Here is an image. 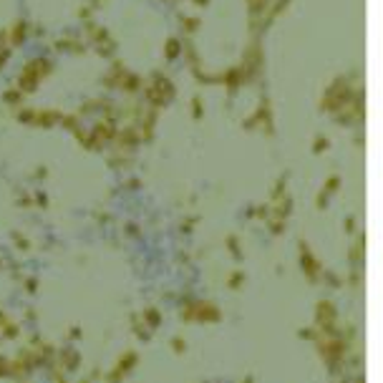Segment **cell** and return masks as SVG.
<instances>
[{
    "label": "cell",
    "instance_id": "60d3db41",
    "mask_svg": "<svg viewBox=\"0 0 383 383\" xmlns=\"http://www.w3.org/2000/svg\"><path fill=\"white\" fill-rule=\"evenodd\" d=\"M101 376H104V373H101V368H93V371L88 373V378H91V381H93V383H96V381H101Z\"/></svg>",
    "mask_w": 383,
    "mask_h": 383
},
{
    "label": "cell",
    "instance_id": "9c48e42d",
    "mask_svg": "<svg viewBox=\"0 0 383 383\" xmlns=\"http://www.w3.org/2000/svg\"><path fill=\"white\" fill-rule=\"evenodd\" d=\"M348 262H351L353 267H361V265L366 262V234H363V232L356 234V242H353L351 250H348Z\"/></svg>",
    "mask_w": 383,
    "mask_h": 383
},
{
    "label": "cell",
    "instance_id": "ee69618b",
    "mask_svg": "<svg viewBox=\"0 0 383 383\" xmlns=\"http://www.w3.org/2000/svg\"><path fill=\"white\" fill-rule=\"evenodd\" d=\"M240 383H255V376H247V378H242Z\"/></svg>",
    "mask_w": 383,
    "mask_h": 383
},
{
    "label": "cell",
    "instance_id": "7402d4cb",
    "mask_svg": "<svg viewBox=\"0 0 383 383\" xmlns=\"http://www.w3.org/2000/svg\"><path fill=\"white\" fill-rule=\"evenodd\" d=\"M10 237H13V245H15V250H18V252H23V255H25V252H30V247H33V245H30V240H28L25 234H20V232H10Z\"/></svg>",
    "mask_w": 383,
    "mask_h": 383
},
{
    "label": "cell",
    "instance_id": "83f0119b",
    "mask_svg": "<svg viewBox=\"0 0 383 383\" xmlns=\"http://www.w3.org/2000/svg\"><path fill=\"white\" fill-rule=\"evenodd\" d=\"M343 232H346L348 237H356V234H358V219H356V217H346V219H343Z\"/></svg>",
    "mask_w": 383,
    "mask_h": 383
},
{
    "label": "cell",
    "instance_id": "f546056e",
    "mask_svg": "<svg viewBox=\"0 0 383 383\" xmlns=\"http://www.w3.org/2000/svg\"><path fill=\"white\" fill-rule=\"evenodd\" d=\"M15 116H18V121H23V124H33V121H35V109H20Z\"/></svg>",
    "mask_w": 383,
    "mask_h": 383
},
{
    "label": "cell",
    "instance_id": "3957f363",
    "mask_svg": "<svg viewBox=\"0 0 383 383\" xmlns=\"http://www.w3.org/2000/svg\"><path fill=\"white\" fill-rule=\"evenodd\" d=\"M298 265H300V272H303V277L310 282V285H318L320 282V275H323V262L318 260V255H315V250L310 247V242H305V240H300L298 242Z\"/></svg>",
    "mask_w": 383,
    "mask_h": 383
},
{
    "label": "cell",
    "instance_id": "836d02e7",
    "mask_svg": "<svg viewBox=\"0 0 383 383\" xmlns=\"http://www.w3.org/2000/svg\"><path fill=\"white\" fill-rule=\"evenodd\" d=\"M139 232H141V227H139L136 222H126V224H124V234H126V237H139Z\"/></svg>",
    "mask_w": 383,
    "mask_h": 383
},
{
    "label": "cell",
    "instance_id": "484cf974",
    "mask_svg": "<svg viewBox=\"0 0 383 383\" xmlns=\"http://www.w3.org/2000/svg\"><path fill=\"white\" fill-rule=\"evenodd\" d=\"M169 346H172V353H174V356H184V353H187V348H189V346H187V341H184L182 336H174V338L169 341Z\"/></svg>",
    "mask_w": 383,
    "mask_h": 383
},
{
    "label": "cell",
    "instance_id": "8d00e7d4",
    "mask_svg": "<svg viewBox=\"0 0 383 383\" xmlns=\"http://www.w3.org/2000/svg\"><path fill=\"white\" fill-rule=\"evenodd\" d=\"M0 378H10V358L0 356Z\"/></svg>",
    "mask_w": 383,
    "mask_h": 383
},
{
    "label": "cell",
    "instance_id": "e0dca14e",
    "mask_svg": "<svg viewBox=\"0 0 383 383\" xmlns=\"http://www.w3.org/2000/svg\"><path fill=\"white\" fill-rule=\"evenodd\" d=\"M182 40L179 38H169L167 40V48H164V56H167V61H174V58H179V53H182Z\"/></svg>",
    "mask_w": 383,
    "mask_h": 383
},
{
    "label": "cell",
    "instance_id": "4dcf8cb0",
    "mask_svg": "<svg viewBox=\"0 0 383 383\" xmlns=\"http://www.w3.org/2000/svg\"><path fill=\"white\" fill-rule=\"evenodd\" d=\"M3 99H5V104L15 106V104H20V101H23V93H20L18 88H10V91H8V93L3 96Z\"/></svg>",
    "mask_w": 383,
    "mask_h": 383
},
{
    "label": "cell",
    "instance_id": "d590c367",
    "mask_svg": "<svg viewBox=\"0 0 383 383\" xmlns=\"http://www.w3.org/2000/svg\"><path fill=\"white\" fill-rule=\"evenodd\" d=\"M81 338H83V328H81V325H71V328H68V341L76 343V341H81Z\"/></svg>",
    "mask_w": 383,
    "mask_h": 383
},
{
    "label": "cell",
    "instance_id": "8992f818",
    "mask_svg": "<svg viewBox=\"0 0 383 383\" xmlns=\"http://www.w3.org/2000/svg\"><path fill=\"white\" fill-rule=\"evenodd\" d=\"M338 323H341L338 305L330 298H320L315 303V328L318 330H328V328H336Z\"/></svg>",
    "mask_w": 383,
    "mask_h": 383
},
{
    "label": "cell",
    "instance_id": "44dd1931",
    "mask_svg": "<svg viewBox=\"0 0 383 383\" xmlns=\"http://www.w3.org/2000/svg\"><path fill=\"white\" fill-rule=\"evenodd\" d=\"M56 48H61V51H68V53H83V51H86V45H83V43H78V40H71V38H66V40H58V43H56Z\"/></svg>",
    "mask_w": 383,
    "mask_h": 383
},
{
    "label": "cell",
    "instance_id": "9a60e30c",
    "mask_svg": "<svg viewBox=\"0 0 383 383\" xmlns=\"http://www.w3.org/2000/svg\"><path fill=\"white\" fill-rule=\"evenodd\" d=\"M224 247L229 250V255H232L234 260H242V257H245V252H242V245H240V237H237V234H227V237H224Z\"/></svg>",
    "mask_w": 383,
    "mask_h": 383
},
{
    "label": "cell",
    "instance_id": "8fae6325",
    "mask_svg": "<svg viewBox=\"0 0 383 383\" xmlns=\"http://www.w3.org/2000/svg\"><path fill=\"white\" fill-rule=\"evenodd\" d=\"M131 330H134V338H136V341H144V343L152 341V330L141 323L139 313H131Z\"/></svg>",
    "mask_w": 383,
    "mask_h": 383
},
{
    "label": "cell",
    "instance_id": "ba28073f",
    "mask_svg": "<svg viewBox=\"0 0 383 383\" xmlns=\"http://www.w3.org/2000/svg\"><path fill=\"white\" fill-rule=\"evenodd\" d=\"M341 184H343V182H341V177H338V174H333V177H328V179H325V184H323V189H320V194H318V199H315V207H318L320 212H323V209L328 207V202H330V197H333L336 192L341 189Z\"/></svg>",
    "mask_w": 383,
    "mask_h": 383
},
{
    "label": "cell",
    "instance_id": "6da1fadb",
    "mask_svg": "<svg viewBox=\"0 0 383 383\" xmlns=\"http://www.w3.org/2000/svg\"><path fill=\"white\" fill-rule=\"evenodd\" d=\"M179 320L182 323H197V325H214L222 320V308L214 300L197 298V295H182L179 300Z\"/></svg>",
    "mask_w": 383,
    "mask_h": 383
},
{
    "label": "cell",
    "instance_id": "d6a6232c",
    "mask_svg": "<svg viewBox=\"0 0 383 383\" xmlns=\"http://www.w3.org/2000/svg\"><path fill=\"white\" fill-rule=\"evenodd\" d=\"M33 207H40V209H45L48 207V194L45 192H35V197H33Z\"/></svg>",
    "mask_w": 383,
    "mask_h": 383
},
{
    "label": "cell",
    "instance_id": "7bdbcfd3",
    "mask_svg": "<svg viewBox=\"0 0 383 383\" xmlns=\"http://www.w3.org/2000/svg\"><path fill=\"white\" fill-rule=\"evenodd\" d=\"M351 383H366V376H363V373H356V376L351 378Z\"/></svg>",
    "mask_w": 383,
    "mask_h": 383
},
{
    "label": "cell",
    "instance_id": "2e32d148",
    "mask_svg": "<svg viewBox=\"0 0 383 383\" xmlns=\"http://www.w3.org/2000/svg\"><path fill=\"white\" fill-rule=\"evenodd\" d=\"M245 280H247V275L242 272V270H234V272H229V277L224 280V285H227V290H232V293H237L242 285H245Z\"/></svg>",
    "mask_w": 383,
    "mask_h": 383
},
{
    "label": "cell",
    "instance_id": "ffe728a7",
    "mask_svg": "<svg viewBox=\"0 0 383 383\" xmlns=\"http://www.w3.org/2000/svg\"><path fill=\"white\" fill-rule=\"evenodd\" d=\"M20 330H23V328H20V323L8 320V323H5V328H3V333H0V338H3V341H15V338L20 336Z\"/></svg>",
    "mask_w": 383,
    "mask_h": 383
},
{
    "label": "cell",
    "instance_id": "5b68a950",
    "mask_svg": "<svg viewBox=\"0 0 383 383\" xmlns=\"http://www.w3.org/2000/svg\"><path fill=\"white\" fill-rule=\"evenodd\" d=\"M144 96H147V101H149L154 109H162V106H167V104L174 99V86H172L169 78L154 76V83H152L149 88H144Z\"/></svg>",
    "mask_w": 383,
    "mask_h": 383
},
{
    "label": "cell",
    "instance_id": "e575fe53",
    "mask_svg": "<svg viewBox=\"0 0 383 383\" xmlns=\"http://www.w3.org/2000/svg\"><path fill=\"white\" fill-rule=\"evenodd\" d=\"M202 111H204L202 99H199V96H194V99H192V114H194V119H202Z\"/></svg>",
    "mask_w": 383,
    "mask_h": 383
},
{
    "label": "cell",
    "instance_id": "f6af8a7d",
    "mask_svg": "<svg viewBox=\"0 0 383 383\" xmlns=\"http://www.w3.org/2000/svg\"><path fill=\"white\" fill-rule=\"evenodd\" d=\"M338 383H351V378H346V376H338Z\"/></svg>",
    "mask_w": 383,
    "mask_h": 383
},
{
    "label": "cell",
    "instance_id": "f35d334b",
    "mask_svg": "<svg viewBox=\"0 0 383 383\" xmlns=\"http://www.w3.org/2000/svg\"><path fill=\"white\" fill-rule=\"evenodd\" d=\"M8 320H10V315L0 308V333H3V328H5V323H8ZM0 341H3V338H0Z\"/></svg>",
    "mask_w": 383,
    "mask_h": 383
},
{
    "label": "cell",
    "instance_id": "f1b7e54d",
    "mask_svg": "<svg viewBox=\"0 0 383 383\" xmlns=\"http://www.w3.org/2000/svg\"><path fill=\"white\" fill-rule=\"evenodd\" d=\"M199 25H202V23H199V18H189V15H184V18H182V28H184L187 33H197V30H199Z\"/></svg>",
    "mask_w": 383,
    "mask_h": 383
},
{
    "label": "cell",
    "instance_id": "c3c4849f",
    "mask_svg": "<svg viewBox=\"0 0 383 383\" xmlns=\"http://www.w3.org/2000/svg\"><path fill=\"white\" fill-rule=\"evenodd\" d=\"M0 270H3V257H0Z\"/></svg>",
    "mask_w": 383,
    "mask_h": 383
},
{
    "label": "cell",
    "instance_id": "d4e9b609",
    "mask_svg": "<svg viewBox=\"0 0 383 383\" xmlns=\"http://www.w3.org/2000/svg\"><path fill=\"white\" fill-rule=\"evenodd\" d=\"M361 280H363V275H361V270H358V267H353V270L348 272V277L343 280V285H348V288H353V290H358V288H361Z\"/></svg>",
    "mask_w": 383,
    "mask_h": 383
},
{
    "label": "cell",
    "instance_id": "7a4b0ae2",
    "mask_svg": "<svg viewBox=\"0 0 383 383\" xmlns=\"http://www.w3.org/2000/svg\"><path fill=\"white\" fill-rule=\"evenodd\" d=\"M51 71H53V63H51V61H45V58H33L30 63H25V68H23L20 76H18V91H20V93H33V91L38 88V83H40L45 76H51Z\"/></svg>",
    "mask_w": 383,
    "mask_h": 383
},
{
    "label": "cell",
    "instance_id": "277c9868",
    "mask_svg": "<svg viewBox=\"0 0 383 383\" xmlns=\"http://www.w3.org/2000/svg\"><path fill=\"white\" fill-rule=\"evenodd\" d=\"M136 366H139V353L136 351H124L116 358V363L111 366V371H106L101 378H104V383H124L134 373Z\"/></svg>",
    "mask_w": 383,
    "mask_h": 383
},
{
    "label": "cell",
    "instance_id": "30bf717a",
    "mask_svg": "<svg viewBox=\"0 0 383 383\" xmlns=\"http://www.w3.org/2000/svg\"><path fill=\"white\" fill-rule=\"evenodd\" d=\"M139 318H141V323L154 333V330H159L162 328V323H164V313L159 310V308H154V305H149V308H144L141 313H139Z\"/></svg>",
    "mask_w": 383,
    "mask_h": 383
},
{
    "label": "cell",
    "instance_id": "ab89813d",
    "mask_svg": "<svg viewBox=\"0 0 383 383\" xmlns=\"http://www.w3.org/2000/svg\"><path fill=\"white\" fill-rule=\"evenodd\" d=\"M25 320H28V323H35V320H38V315H35V310H33V308H28V310H25Z\"/></svg>",
    "mask_w": 383,
    "mask_h": 383
},
{
    "label": "cell",
    "instance_id": "cb8c5ba5",
    "mask_svg": "<svg viewBox=\"0 0 383 383\" xmlns=\"http://www.w3.org/2000/svg\"><path fill=\"white\" fill-rule=\"evenodd\" d=\"M199 224V214H187L184 219H182V234H194V227Z\"/></svg>",
    "mask_w": 383,
    "mask_h": 383
},
{
    "label": "cell",
    "instance_id": "5bb4252c",
    "mask_svg": "<svg viewBox=\"0 0 383 383\" xmlns=\"http://www.w3.org/2000/svg\"><path fill=\"white\" fill-rule=\"evenodd\" d=\"M10 35V40H13V45H20L25 38H28V23L25 20H18L15 25H13V30L8 33Z\"/></svg>",
    "mask_w": 383,
    "mask_h": 383
},
{
    "label": "cell",
    "instance_id": "b9f144b4",
    "mask_svg": "<svg viewBox=\"0 0 383 383\" xmlns=\"http://www.w3.org/2000/svg\"><path fill=\"white\" fill-rule=\"evenodd\" d=\"M35 177H38V179H45V177H48V169H45V167H38V169H35Z\"/></svg>",
    "mask_w": 383,
    "mask_h": 383
},
{
    "label": "cell",
    "instance_id": "4316f807",
    "mask_svg": "<svg viewBox=\"0 0 383 383\" xmlns=\"http://www.w3.org/2000/svg\"><path fill=\"white\" fill-rule=\"evenodd\" d=\"M298 338H300V341H310V343H315V338H318V328H315V325H305V328H300V330H298Z\"/></svg>",
    "mask_w": 383,
    "mask_h": 383
},
{
    "label": "cell",
    "instance_id": "74e56055",
    "mask_svg": "<svg viewBox=\"0 0 383 383\" xmlns=\"http://www.w3.org/2000/svg\"><path fill=\"white\" fill-rule=\"evenodd\" d=\"M15 204H18V207H33V199H30L28 194H20V197L15 199Z\"/></svg>",
    "mask_w": 383,
    "mask_h": 383
},
{
    "label": "cell",
    "instance_id": "52a82bcc",
    "mask_svg": "<svg viewBox=\"0 0 383 383\" xmlns=\"http://www.w3.org/2000/svg\"><path fill=\"white\" fill-rule=\"evenodd\" d=\"M56 366L63 371V373H76L81 368V353L73 348V346H66L56 353Z\"/></svg>",
    "mask_w": 383,
    "mask_h": 383
},
{
    "label": "cell",
    "instance_id": "7c38bea8",
    "mask_svg": "<svg viewBox=\"0 0 383 383\" xmlns=\"http://www.w3.org/2000/svg\"><path fill=\"white\" fill-rule=\"evenodd\" d=\"M61 121V114L58 111H53V109H45V111H35V121L33 124H38V126H56Z\"/></svg>",
    "mask_w": 383,
    "mask_h": 383
},
{
    "label": "cell",
    "instance_id": "d6986e66",
    "mask_svg": "<svg viewBox=\"0 0 383 383\" xmlns=\"http://www.w3.org/2000/svg\"><path fill=\"white\" fill-rule=\"evenodd\" d=\"M320 282H325V285H328V288H333V290L343 288V280H341V275H338V272H333V270H323V275H320Z\"/></svg>",
    "mask_w": 383,
    "mask_h": 383
},
{
    "label": "cell",
    "instance_id": "7dc6e473",
    "mask_svg": "<svg viewBox=\"0 0 383 383\" xmlns=\"http://www.w3.org/2000/svg\"><path fill=\"white\" fill-rule=\"evenodd\" d=\"M78 383H93V381H91V378L86 376V378H81V381H78Z\"/></svg>",
    "mask_w": 383,
    "mask_h": 383
},
{
    "label": "cell",
    "instance_id": "1f68e13d",
    "mask_svg": "<svg viewBox=\"0 0 383 383\" xmlns=\"http://www.w3.org/2000/svg\"><path fill=\"white\" fill-rule=\"evenodd\" d=\"M328 147H330V141H328L325 136H318V139L313 141V152H315V154H323Z\"/></svg>",
    "mask_w": 383,
    "mask_h": 383
},
{
    "label": "cell",
    "instance_id": "ac0fdd59",
    "mask_svg": "<svg viewBox=\"0 0 383 383\" xmlns=\"http://www.w3.org/2000/svg\"><path fill=\"white\" fill-rule=\"evenodd\" d=\"M265 222H267V229H270L272 237H280V234H285V229H288V219H275V217H270V219H265Z\"/></svg>",
    "mask_w": 383,
    "mask_h": 383
},
{
    "label": "cell",
    "instance_id": "603a6c76",
    "mask_svg": "<svg viewBox=\"0 0 383 383\" xmlns=\"http://www.w3.org/2000/svg\"><path fill=\"white\" fill-rule=\"evenodd\" d=\"M38 288H40V282L35 275H23V290L28 295H38Z\"/></svg>",
    "mask_w": 383,
    "mask_h": 383
},
{
    "label": "cell",
    "instance_id": "bcb514c9",
    "mask_svg": "<svg viewBox=\"0 0 383 383\" xmlns=\"http://www.w3.org/2000/svg\"><path fill=\"white\" fill-rule=\"evenodd\" d=\"M194 3H197V5H207L209 0H194Z\"/></svg>",
    "mask_w": 383,
    "mask_h": 383
},
{
    "label": "cell",
    "instance_id": "4fadbf2b",
    "mask_svg": "<svg viewBox=\"0 0 383 383\" xmlns=\"http://www.w3.org/2000/svg\"><path fill=\"white\" fill-rule=\"evenodd\" d=\"M247 5H250V23H255L260 18L265 20V10L270 8V0H247Z\"/></svg>",
    "mask_w": 383,
    "mask_h": 383
}]
</instances>
